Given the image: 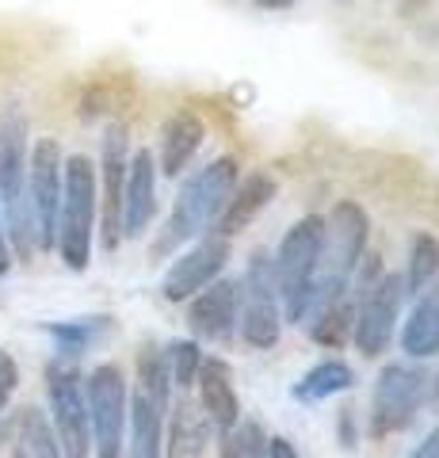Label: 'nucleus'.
Listing matches in <instances>:
<instances>
[{"instance_id": "f257e3e1", "label": "nucleus", "mask_w": 439, "mask_h": 458, "mask_svg": "<svg viewBox=\"0 0 439 458\" xmlns=\"http://www.w3.org/2000/svg\"><path fill=\"white\" fill-rule=\"evenodd\" d=\"M241 180V165L233 157H218V161H210L207 168H199L195 176L183 180V188L176 195V207L168 214L165 229L153 241V256L165 260V256H173L176 249H183L188 241L203 237L207 229H215L218 214L225 207V199H230L233 183Z\"/></svg>"}, {"instance_id": "f03ea898", "label": "nucleus", "mask_w": 439, "mask_h": 458, "mask_svg": "<svg viewBox=\"0 0 439 458\" xmlns=\"http://www.w3.org/2000/svg\"><path fill=\"white\" fill-rule=\"evenodd\" d=\"M367 241H371V218H367L363 203H356V199H340V203L329 210V218H325L309 313L336 302L340 294H348L351 279H356V267L363 264V256H367Z\"/></svg>"}, {"instance_id": "7ed1b4c3", "label": "nucleus", "mask_w": 439, "mask_h": 458, "mask_svg": "<svg viewBox=\"0 0 439 458\" xmlns=\"http://www.w3.org/2000/svg\"><path fill=\"white\" fill-rule=\"evenodd\" d=\"M138 378L126 405V458H165V417L173 405V378L165 367V348L141 344L138 348Z\"/></svg>"}, {"instance_id": "20e7f679", "label": "nucleus", "mask_w": 439, "mask_h": 458, "mask_svg": "<svg viewBox=\"0 0 439 458\" xmlns=\"http://www.w3.org/2000/svg\"><path fill=\"white\" fill-rule=\"evenodd\" d=\"M96 218H100L96 165L84 153H73L62 165V207H58V233H54V252L62 256V264L69 271L89 267Z\"/></svg>"}, {"instance_id": "39448f33", "label": "nucleus", "mask_w": 439, "mask_h": 458, "mask_svg": "<svg viewBox=\"0 0 439 458\" xmlns=\"http://www.w3.org/2000/svg\"><path fill=\"white\" fill-rule=\"evenodd\" d=\"M321 233L325 218L321 214H306L283 233L279 249L272 256L275 286H279V306L283 321L299 325L306 321L309 302H314V279H317V256H321Z\"/></svg>"}, {"instance_id": "423d86ee", "label": "nucleus", "mask_w": 439, "mask_h": 458, "mask_svg": "<svg viewBox=\"0 0 439 458\" xmlns=\"http://www.w3.org/2000/svg\"><path fill=\"white\" fill-rule=\"evenodd\" d=\"M46 401H50V428L62 443V454L89 458L92 428H89V405H84V375L77 360L54 355L46 363Z\"/></svg>"}, {"instance_id": "0eeeda50", "label": "nucleus", "mask_w": 439, "mask_h": 458, "mask_svg": "<svg viewBox=\"0 0 439 458\" xmlns=\"http://www.w3.org/2000/svg\"><path fill=\"white\" fill-rule=\"evenodd\" d=\"M84 405H89L96 458H122L131 386H126V375L119 363H100L84 375Z\"/></svg>"}, {"instance_id": "6e6552de", "label": "nucleus", "mask_w": 439, "mask_h": 458, "mask_svg": "<svg viewBox=\"0 0 439 458\" xmlns=\"http://www.w3.org/2000/svg\"><path fill=\"white\" fill-rule=\"evenodd\" d=\"M237 333L245 336L249 348H275L283 336V306H279V286H275V267L272 252L252 249L249 267L241 276V321Z\"/></svg>"}, {"instance_id": "1a4fd4ad", "label": "nucleus", "mask_w": 439, "mask_h": 458, "mask_svg": "<svg viewBox=\"0 0 439 458\" xmlns=\"http://www.w3.org/2000/svg\"><path fill=\"white\" fill-rule=\"evenodd\" d=\"M428 370L417 363H386L371 394V436H398L420 417L428 397Z\"/></svg>"}, {"instance_id": "9d476101", "label": "nucleus", "mask_w": 439, "mask_h": 458, "mask_svg": "<svg viewBox=\"0 0 439 458\" xmlns=\"http://www.w3.org/2000/svg\"><path fill=\"white\" fill-rule=\"evenodd\" d=\"M405 279L401 271H382L371 283L363 286V294L356 298V321H351V340L367 360H378L390 348L393 333L401 321V306H405Z\"/></svg>"}, {"instance_id": "9b49d317", "label": "nucleus", "mask_w": 439, "mask_h": 458, "mask_svg": "<svg viewBox=\"0 0 439 458\" xmlns=\"http://www.w3.org/2000/svg\"><path fill=\"white\" fill-rule=\"evenodd\" d=\"M62 165L65 153L54 138H38L31 146V157H27V203H31L38 252H54L58 207H62Z\"/></svg>"}, {"instance_id": "f8f14e48", "label": "nucleus", "mask_w": 439, "mask_h": 458, "mask_svg": "<svg viewBox=\"0 0 439 458\" xmlns=\"http://www.w3.org/2000/svg\"><path fill=\"white\" fill-rule=\"evenodd\" d=\"M126 165H131V138H126L122 123H111L104 131L100 168H96V183H100V245L115 252L122 245V188H126Z\"/></svg>"}, {"instance_id": "ddd939ff", "label": "nucleus", "mask_w": 439, "mask_h": 458, "mask_svg": "<svg viewBox=\"0 0 439 458\" xmlns=\"http://www.w3.org/2000/svg\"><path fill=\"white\" fill-rule=\"evenodd\" d=\"M225 264H230V241L215 229H207L203 237H195V245L188 252H180L168 264L161 279V298L165 302H188L195 291H203L207 283H215Z\"/></svg>"}, {"instance_id": "4468645a", "label": "nucleus", "mask_w": 439, "mask_h": 458, "mask_svg": "<svg viewBox=\"0 0 439 458\" xmlns=\"http://www.w3.org/2000/svg\"><path fill=\"white\" fill-rule=\"evenodd\" d=\"M241 321V279H215L188 298V328L195 340H230Z\"/></svg>"}, {"instance_id": "2eb2a0df", "label": "nucleus", "mask_w": 439, "mask_h": 458, "mask_svg": "<svg viewBox=\"0 0 439 458\" xmlns=\"http://www.w3.org/2000/svg\"><path fill=\"white\" fill-rule=\"evenodd\" d=\"M157 157L149 149L131 153L122 188V241H138L157 214Z\"/></svg>"}, {"instance_id": "dca6fc26", "label": "nucleus", "mask_w": 439, "mask_h": 458, "mask_svg": "<svg viewBox=\"0 0 439 458\" xmlns=\"http://www.w3.org/2000/svg\"><path fill=\"white\" fill-rule=\"evenodd\" d=\"M275 195H279V180L272 176V172H252V176L237 180L230 199H225L222 214H218V222H215V233H222L225 241L241 237L267 207H272Z\"/></svg>"}, {"instance_id": "f3484780", "label": "nucleus", "mask_w": 439, "mask_h": 458, "mask_svg": "<svg viewBox=\"0 0 439 458\" xmlns=\"http://www.w3.org/2000/svg\"><path fill=\"white\" fill-rule=\"evenodd\" d=\"M195 390H199V409L207 412V420L215 424L218 436L230 432V428L241 420V397H237V386H233V367L225 360L203 355Z\"/></svg>"}, {"instance_id": "a211bd4d", "label": "nucleus", "mask_w": 439, "mask_h": 458, "mask_svg": "<svg viewBox=\"0 0 439 458\" xmlns=\"http://www.w3.org/2000/svg\"><path fill=\"white\" fill-rule=\"evenodd\" d=\"M210 436H215V424L207 420L199 401L180 394L165 417V458H203Z\"/></svg>"}, {"instance_id": "6ab92c4d", "label": "nucleus", "mask_w": 439, "mask_h": 458, "mask_svg": "<svg viewBox=\"0 0 439 458\" xmlns=\"http://www.w3.org/2000/svg\"><path fill=\"white\" fill-rule=\"evenodd\" d=\"M207 141V126L195 111H176L168 114L161 126V149H157V172L161 176H180L183 168L195 161V153L203 149Z\"/></svg>"}, {"instance_id": "aec40b11", "label": "nucleus", "mask_w": 439, "mask_h": 458, "mask_svg": "<svg viewBox=\"0 0 439 458\" xmlns=\"http://www.w3.org/2000/svg\"><path fill=\"white\" fill-rule=\"evenodd\" d=\"M8 451L12 458H65L58 436L50 428V417L35 405H23L8 420Z\"/></svg>"}, {"instance_id": "412c9836", "label": "nucleus", "mask_w": 439, "mask_h": 458, "mask_svg": "<svg viewBox=\"0 0 439 458\" xmlns=\"http://www.w3.org/2000/svg\"><path fill=\"white\" fill-rule=\"evenodd\" d=\"M401 352L409 360H432L439 355V286L413 298V310L401 325Z\"/></svg>"}, {"instance_id": "4be33fe9", "label": "nucleus", "mask_w": 439, "mask_h": 458, "mask_svg": "<svg viewBox=\"0 0 439 458\" xmlns=\"http://www.w3.org/2000/svg\"><path fill=\"white\" fill-rule=\"evenodd\" d=\"M351 382H356V370H351L344 360H321L294 382L291 397L302 401V405H317V401H329L336 394L351 390Z\"/></svg>"}, {"instance_id": "5701e85b", "label": "nucleus", "mask_w": 439, "mask_h": 458, "mask_svg": "<svg viewBox=\"0 0 439 458\" xmlns=\"http://www.w3.org/2000/svg\"><path fill=\"white\" fill-rule=\"evenodd\" d=\"M309 340L321 344V348H344L351 340V321H356V294H340L336 302L321 306L309 313Z\"/></svg>"}, {"instance_id": "b1692460", "label": "nucleus", "mask_w": 439, "mask_h": 458, "mask_svg": "<svg viewBox=\"0 0 439 458\" xmlns=\"http://www.w3.org/2000/svg\"><path fill=\"white\" fill-rule=\"evenodd\" d=\"M401 279H405V294L409 298L424 294L439 279V237L424 233V229L409 237V264L401 271Z\"/></svg>"}, {"instance_id": "393cba45", "label": "nucleus", "mask_w": 439, "mask_h": 458, "mask_svg": "<svg viewBox=\"0 0 439 458\" xmlns=\"http://www.w3.org/2000/svg\"><path fill=\"white\" fill-rule=\"evenodd\" d=\"M107 328H111V318H77V321H54V325H46V336L54 340L58 355H65V360H77V355L89 352L92 344L107 333Z\"/></svg>"}, {"instance_id": "a878e982", "label": "nucleus", "mask_w": 439, "mask_h": 458, "mask_svg": "<svg viewBox=\"0 0 439 458\" xmlns=\"http://www.w3.org/2000/svg\"><path fill=\"white\" fill-rule=\"evenodd\" d=\"M199 363H203L199 340H173V344H165V367H168V378H173V386L180 394L195 390Z\"/></svg>"}, {"instance_id": "bb28decb", "label": "nucleus", "mask_w": 439, "mask_h": 458, "mask_svg": "<svg viewBox=\"0 0 439 458\" xmlns=\"http://www.w3.org/2000/svg\"><path fill=\"white\" fill-rule=\"evenodd\" d=\"M218 439H222V458H264L267 451V432L257 420H237Z\"/></svg>"}, {"instance_id": "cd10ccee", "label": "nucleus", "mask_w": 439, "mask_h": 458, "mask_svg": "<svg viewBox=\"0 0 439 458\" xmlns=\"http://www.w3.org/2000/svg\"><path fill=\"white\" fill-rule=\"evenodd\" d=\"M16 386H20V367L8 352H0V420H4V409H8L12 394H16Z\"/></svg>"}, {"instance_id": "c85d7f7f", "label": "nucleus", "mask_w": 439, "mask_h": 458, "mask_svg": "<svg viewBox=\"0 0 439 458\" xmlns=\"http://www.w3.org/2000/svg\"><path fill=\"white\" fill-rule=\"evenodd\" d=\"M264 458H299V447H294L291 439H283V436H267Z\"/></svg>"}, {"instance_id": "c756f323", "label": "nucleus", "mask_w": 439, "mask_h": 458, "mask_svg": "<svg viewBox=\"0 0 439 458\" xmlns=\"http://www.w3.org/2000/svg\"><path fill=\"white\" fill-rule=\"evenodd\" d=\"M12 267V245H8V229H4V210H0V279L8 276Z\"/></svg>"}, {"instance_id": "7c9ffc66", "label": "nucleus", "mask_w": 439, "mask_h": 458, "mask_svg": "<svg viewBox=\"0 0 439 458\" xmlns=\"http://www.w3.org/2000/svg\"><path fill=\"white\" fill-rule=\"evenodd\" d=\"M409 458H439V428H435V432H428V439H424Z\"/></svg>"}, {"instance_id": "2f4dec72", "label": "nucleus", "mask_w": 439, "mask_h": 458, "mask_svg": "<svg viewBox=\"0 0 439 458\" xmlns=\"http://www.w3.org/2000/svg\"><path fill=\"white\" fill-rule=\"evenodd\" d=\"M249 4L260 8V12H291L294 0H249Z\"/></svg>"}, {"instance_id": "473e14b6", "label": "nucleus", "mask_w": 439, "mask_h": 458, "mask_svg": "<svg viewBox=\"0 0 439 458\" xmlns=\"http://www.w3.org/2000/svg\"><path fill=\"white\" fill-rule=\"evenodd\" d=\"M435 397H439V378H435Z\"/></svg>"}]
</instances>
